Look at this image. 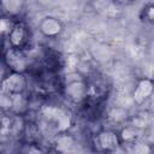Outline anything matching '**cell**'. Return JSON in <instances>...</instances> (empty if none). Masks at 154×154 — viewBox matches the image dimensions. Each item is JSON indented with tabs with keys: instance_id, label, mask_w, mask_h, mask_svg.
Here are the masks:
<instances>
[{
	"instance_id": "6da1fadb",
	"label": "cell",
	"mask_w": 154,
	"mask_h": 154,
	"mask_svg": "<svg viewBox=\"0 0 154 154\" xmlns=\"http://www.w3.org/2000/svg\"><path fill=\"white\" fill-rule=\"evenodd\" d=\"M2 59L5 65L11 70V72L24 73L29 65L28 58L24 54V49L14 48L11 46H8V48L5 51Z\"/></svg>"
},
{
	"instance_id": "7a4b0ae2",
	"label": "cell",
	"mask_w": 154,
	"mask_h": 154,
	"mask_svg": "<svg viewBox=\"0 0 154 154\" xmlns=\"http://www.w3.org/2000/svg\"><path fill=\"white\" fill-rule=\"evenodd\" d=\"M30 40V31L26 24L22 20L13 22L10 30L7 31V41L8 46L24 49Z\"/></svg>"
},
{
	"instance_id": "3957f363",
	"label": "cell",
	"mask_w": 154,
	"mask_h": 154,
	"mask_svg": "<svg viewBox=\"0 0 154 154\" xmlns=\"http://www.w3.org/2000/svg\"><path fill=\"white\" fill-rule=\"evenodd\" d=\"M26 0H0V12L4 18L17 22L24 13Z\"/></svg>"
},
{
	"instance_id": "277c9868",
	"label": "cell",
	"mask_w": 154,
	"mask_h": 154,
	"mask_svg": "<svg viewBox=\"0 0 154 154\" xmlns=\"http://www.w3.org/2000/svg\"><path fill=\"white\" fill-rule=\"evenodd\" d=\"M24 87H25V79L23 73L11 72L0 83V91L10 96H13V95L20 94Z\"/></svg>"
},
{
	"instance_id": "5b68a950",
	"label": "cell",
	"mask_w": 154,
	"mask_h": 154,
	"mask_svg": "<svg viewBox=\"0 0 154 154\" xmlns=\"http://www.w3.org/2000/svg\"><path fill=\"white\" fill-rule=\"evenodd\" d=\"M38 30L45 37L55 38L57 36H59L63 32L64 25L58 18H55L53 16H47L40 20Z\"/></svg>"
},
{
	"instance_id": "8992f818",
	"label": "cell",
	"mask_w": 154,
	"mask_h": 154,
	"mask_svg": "<svg viewBox=\"0 0 154 154\" xmlns=\"http://www.w3.org/2000/svg\"><path fill=\"white\" fill-rule=\"evenodd\" d=\"M96 142L101 149L106 152H112V150H116L122 144V138L116 131L103 130L97 134Z\"/></svg>"
},
{
	"instance_id": "52a82bcc",
	"label": "cell",
	"mask_w": 154,
	"mask_h": 154,
	"mask_svg": "<svg viewBox=\"0 0 154 154\" xmlns=\"http://www.w3.org/2000/svg\"><path fill=\"white\" fill-rule=\"evenodd\" d=\"M152 93H153V81L150 78H142L136 84L132 99L135 103L142 105L152 95Z\"/></svg>"
},
{
	"instance_id": "ba28073f",
	"label": "cell",
	"mask_w": 154,
	"mask_h": 154,
	"mask_svg": "<svg viewBox=\"0 0 154 154\" xmlns=\"http://www.w3.org/2000/svg\"><path fill=\"white\" fill-rule=\"evenodd\" d=\"M142 18L144 22L152 23L153 22V5L149 2L147 4L142 10Z\"/></svg>"
}]
</instances>
